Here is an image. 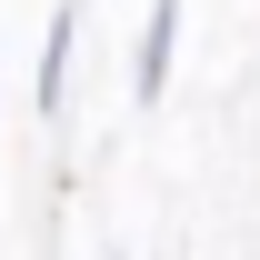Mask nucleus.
Segmentation results:
<instances>
[{
    "label": "nucleus",
    "instance_id": "f257e3e1",
    "mask_svg": "<svg viewBox=\"0 0 260 260\" xmlns=\"http://www.w3.org/2000/svg\"><path fill=\"white\" fill-rule=\"evenodd\" d=\"M170 50H180V0H150L140 50H130V100H160L170 90Z\"/></svg>",
    "mask_w": 260,
    "mask_h": 260
},
{
    "label": "nucleus",
    "instance_id": "f03ea898",
    "mask_svg": "<svg viewBox=\"0 0 260 260\" xmlns=\"http://www.w3.org/2000/svg\"><path fill=\"white\" fill-rule=\"evenodd\" d=\"M40 120H60V100H70V10H50V40H40Z\"/></svg>",
    "mask_w": 260,
    "mask_h": 260
}]
</instances>
